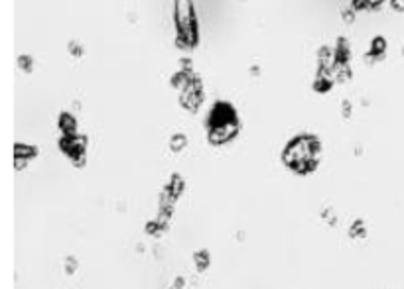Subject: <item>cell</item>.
I'll return each mask as SVG.
<instances>
[{
	"label": "cell",
	"instance_id": "obj_1",
	"mask_svg": "<svg viewBox=\"0 0 404 289\" xmlns=\"http://www.w3.org/2000/svg\"><path fill=\"white\" fill-rule=\"evenodd\" d=\"M238 132V118L235 108L229 102H215L207 116V136L209 142L219 146L229 142Z\"/></svg>",
	"mask_w": 404,
	"mask_h": 289
},
{
	"label": "cell",
	"instance_id": "obj_2",
	"mask_svg": "<svg viewBox=\"0 0 404 289\" xmlns=\"http://www.w3.org/2000/svg\"><path fill=\"white\" fill-rule=\"evenodd\" d=\"M318 152H320V140L316 136L304 134L288 144L282 158L286 161V165L292 167L294 171L308 173L318 165Z\"/></svg>",
	"mask_w": 404,
	"mask_h": 289
},
{
	"label": "cell",
	"instance_id": "obj_3",
	"mask_svg": "<svg viewBox=\"0 0 404 289\" xmlns=\"http://www.w3.org/2000/svg\"><path fill=\"white\" fill-rule=\"evenodd\" d=\"M174 22L178 37L176 43L182 49H192L198 43V22L192 0H176L174 4Z\"/></svg>",
	"mask_w": 404,
	"mask_h": 289
},
{
	"label": "cell",
	"instance_id": "obj_4",
	"mask_svg": "<svg viewBox=\"0 0 404 289\" xmlns=\"http://www.w3.org/2000/svg\"><path fill=\"white\" fill-rule=\"evenodd\" d=\"M200 102H202V83H200L198 77L192 75L190 83H188V85L184 87V91H182V104H184L188 110L194 112V110H198Z\"/></svg>",
	"mask_w": 404,
	"mask_h": 289
},
{
	"label": "cell",
	"instance_id": "obj_5",
	"mask_svg": "<svg viewBox=\"0 0 404 289\" xmlns=\"http://www.w3.org/2000/svg\"><path fill=\"white\" fill-rule=\"evenodd\" d=\"M332 75H326V73H320L318 75V79H316V83H314V89L318 91V93H326V91H330L332 89Z\"/></svg>",
	"mask_w": 404,
	"mask_h": 289
},
{
	"label": "cell",
	"instance_id": "obj_6",
	"mask_svg": "<svg viewBox=\"0 0 404 289\" xmlns=\"http://www.w3.org/2000/svg\"><path fill=\"white\" fill-rule=\"evenodd\" d=\"M60 126L66 132V136H68V134H75V118H73L71 114H68V112H64V114L60 116Z\"/></svg>",
	"mask_w": 404,
	"mask_h": 289
},
{
	"label": "cell",
	"instance_id": "obj_7",
	"mask_svg": "<svg viewBox=\"0 0 404 289\" xmlns=\"http://www.w3.org/2000/svg\"><path fill=\"white\" fill-rule=\"evenodd\" d=\"M18 65H20L24 71H30V69H32V59L26 57V55H20V57H18Z\"/></svg>",
	"mask_w": 404,
	"mask_h": 289
},
{
	"label": "cell",
	"instance_id": "obj_8",
	"mask_svg": "<svg viewBox=\"0 0 404 289\" xmlns=\"http://www.w3.org/2000/svg\"><path fill=\"white\" fill-rule=\"evenodd\" d=\"M353 16H355V10H353V8L343 10V20H345V22H353Z\"/></svg>",
	"mask_w": 404,
	"mask_h": 289
},
{
	"label": "cell",
	"instance_id": "obj_9",
	"mask_svg": "<svg viewBox=\"0 0 404 289\" xmlns=\"http://www.w3.org/2000/svg\"><path fill=\"white\" fill-rule=\"evenodd\" d=\"M390 4H392V8H394V10L404 12V0H390Z\"/></svg>",
	"mask_w": 404,
	"mask_h": 289
},
{
	"label": "cell",
	"instance_id": "obj_10",
	"mask_svg": "<svg viewBox=\"0 0 404 289\" xmlns=\"http://www.w3.org/2000/svg\"><path fill=\"white\" fill-rule=\"evenodd\" d=\"M69 49H71V55H81V45H77V43H69Z\"/></svg>",
	"mask_w": 404,
	"mask_h": 289
},
{
	"label": "cell",
	"instance_id": "obj_11",
	"mask_svg": "<svg viewBox=\"0 0 404 289\" xmlns=\"http://www.w3.org/2000/svg\"><path fill=\"white\" fill-rule=\"evenodd\" d=\"M343 112H345V116H349V104L347 102H343Z\"/></svg>",
	"mask_w": 404,
	"mask_h": 289
},
{
	"label": "cell",
	"instance_id": "obj_12",
	"mask_svg": "<svg viewBox=\"0 0 404 289\" xmlns=\"http://www.w3.org/2000/svg\"><path fill=\"white\" fill-rule=\"evenodd\" d=\"M367 2H369V8H370V6H376V4H380L382 0H367Z\"/></svg>",
	"mask_w": 404,
	"mask_h": 289
}]
</instances>
